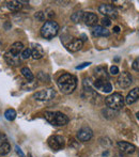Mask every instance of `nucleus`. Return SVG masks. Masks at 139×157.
Masks as SVG:
<instances>
[{
    "mask_svg": "<svg viewBox=\"0 0 139 157\" xmlns=\"http://www.w3.org/2000/svg\"><path fill=\"white\" fill-rule=\"evenodd\" d=\"M58 87L60 91L64 94H71L74 92V90L77 87V79L74 75L71 74H63L59 77L58 81Z\"/></svg>",
    "mask_w": 139,
    "mask_h": 157,
    "instance_id": "f257e3e1",
    "label": "nucleus"
},
{
    "mask_svg": "<svg viewBox=\"0 0 139 157\" xmlns=\"http://www.w3.org/2000/svg\"><path fill=\"white\" fill-rule=\"evenodd\" d=\"M105 103H106V105L109 107V109L120 110L124 107L125 98L123 97L122 94L114 93V94H111V95H109V96L106 97Z\"/></svg>",
    "mask_w": 139,
    "mask_h": 157,
    "instance_id": "f03ea898",
    "label": "nucleus"
},
{
    "mask_svg": "<svg viewBox=\"0 0 139 157\" xmlns=\"http://www.w3.org/2000/svg\"><path fill=\"white\" fill-rule=\"evenodd\" d=\"M59 31V25L54 21H45L43 26L41 28V35L45 39H52L54 36H56L58 34Z\"/></svg>",
    "mask_w": 139,
    "mask_h": 157,
    "instance_id": "7ed1b4c3",
    "label": "nucleus"
},
{
    "mask_svg": "<svg viewBox=\"0 0 139 157\" xmlns=\"http://www.w3.org/2000/svg\"><path fill=\"white\" fill-rule=\"evenodd\" d=\"M98 11L103 15H105V17H110V18H116L117 15H118V11H117V9L112 4H101L98 6Z\"/></svg>",
    "mask_w": 139,
    "mask_h": 157,
    "instance_id": "20e7f679",
    "label": "nucleus"
},
{
    "mask_svg": "<svg viewBox=\"0 0 139 157\" xmlns=\"http://www.w3.org/2000/svg\"><path fill=\"white\" fill-rule=\"evenodd\" d=\"M48 145H49L50 149L55 150V151H59V150L64 147V138L61 136H52L48 139Z\"/></svg>",
    "mask_w": 139,
    "mask_h": 157,
    "instance_id": "39448f33",
    "label": "nucleus"
},
{
    "mask_svg": "<svg viewBox=\"0 0 139 157\" xmlns=\"http://www.w3.org/2000/svg\"><path fill=\"white\" fill-rule=\"evenodd\" d=\"M56 94L54 89H45L37 92L34 94V98H37V101H50L56 96Z\"/></svg>",
    "mask_w": 139,
    "mask_h": 157,
    "instance_id": "423d86ee",
    "label": "nucleus"
},
{
    "mask_svg": "<svg viewBox=\"0 0 139 157\" xmlns=\"http://www.w3.org/2000/svg\"><path fill=\"white\" fill-rule=\"evenodd\" d=\"M133 82V78H132L131 74L127 72H123L119 75L118 77V86L120 88H129Z\"/></svg>",
    "mask_w": 139,
    "mask_h": 157,
    "instance_id": "0eeeda50",
    "label": "nucleus"
},
{
    "mask_svg": "<svg viewBox=\"0 0 139 157\" xmlns=\"http://www.w3.org/2000/svg\"><path fill=\"white\" fill-rule=\"evenodd\" d=\"M94 87L104 93H109L112 90V86L110 85V82H108L107 80H103V79H95Z\"/></svg>",
    "mask_w": 139,
    "mask_h": 157,
    "instance_id": "6e6552de",
    "label": "nucleus"
},
{
    "mask_svg": "<svg viewBox=\"0 0 139 157\" xmlns=\"http://www.w3.org/2000/svg\"><path fill=\"white\" fill-rule=\"evenodd\" d=\"M93 136V132L90 128L88 127H83L81 129L78 130L77 132V138H78L79 141H83V142H86V141H89L90 139Z\"/></svg>",
    "mask_w": 139,
    "mask_h": 157,
    "instance_id": "1a4fd4ad",
    "label": "nucleus"
},
{
    "mask_svg": "<svg viewBox=\"0 0 139 157\" xmlns=\"http://www.w3.org/2000/svg\"><path fill=\"white\" fill-rule=\"evenodd\" d=\"M118 147L122 153L125 154H133L136 151V147L132 143H129L126 141H119Z\"/></svg>",
    "mask_w": 139,
    "mask_h": 157,
    "instance_id": "9d476101",
    "label": "nucleus"
},
{
    "mask_svg": "<svg viewBox=\"0 0 139 157\" xmlns=\"http://www.w3.org/2000/svg\"><path fill=\"white\" fill-rule=\"evenodd\" d=\"M4 59H6V63L10 64V65L17 66L18 64H21V57H19V55L13 54V52H11L10 50H9L8 52H6Z\"/></svg>",
    "mask_w": 139,
    "mask_h": 157,
    "instance_id": "9b49d317",
    "label": "nucleus"
},
{
    "mask_svg": "<svg viewBox=\"0 0 139 157\" xmlns=\"http://www.w3.org/2000/svg\"><path fill=\"white\" fill-rule=\"evenodd\" d=\"M83 41L80 39H73L71 40V42L69 44H67V47L69 48V50L73 52H76L78 50H80L83 48Z\"/></svg>",
    "mask_w": 139,
    "mask_h": 157,
    "instance_id": "f8f14e48",
    "label": "nucleus"
},
{
    "mask_svg": "<svg viewBox=\"0 0 139 157\" xmlns=\"http://www.w3.org/2000/svg\"><path fill=\"white\" fill-rule=\"evenodd\" d=\"M68 123H69V118L64 113H62V112H56L55 113V120L52 125L63 126V125H67Z\"/></svg>",
    "mask_w": 139,
    "mask_h": 157,
    "instance_id": "ddd939ff",
    "label": "nucleus"
},
{
    "mask_svg": "<svg viewBox=\"0 0 139 157\" xmlns=\"http://www.w3.org/2000/svg\"><path fill=\"white\" fill-rule=\"evenodd\" d=\"M83 21H85V24L87 26H95L96 23H98V17L96 14H94V13H91V12H88V13H85V15H83Z\"/></svg>",
    "mask_w": 139,
    "mask_h": 157,
    "instance_id": "4468645a",
    "label": "nucleus"
},
{
    "mask_svg": "<svg viewBox=\"0 0 139 157\" xmlns=\"http://www.w3.org/2000/svg\"><path fill=\"white\" fill-rule=\"evenodd\" d=\"M139 99V88H135V89L131 90L129 94H127L126 98H125V103L127 105H132L135 101H137Z\"/></svg>",
    "mask_w": 139,
    "mask_h": 157,
    "instance_id": "2eb2a0df",
    "label": "nucleus"
},
{
    "mask_svg": "<svg viewBox=\"0 0 139 157\" xmlns=\"http://www.w3.org/2000/svg\"><path fill=\"white\" fill-rule=\"evenodd\" d=\"M94 76L96 79H103V80H107L108 79V74L107 70H106V66H98V67L94 70Z\"/></svg>",
    "mask_w": 139,
    "mask_h": 157,
    "instance_id": "dca6fc26",
    "label": "nucleus"
},
{
    "mask_svg": "<svg viewBox=\"0 0 139 157\" xmlns=\"http://www.w3.org/2000/svg\"><path fill=\"white\" fill-rule=\"evenodd\" d=\"M92 34H93V36H96V37L109 36L110 32H109V30H107V28L103 27V26H96L93 29V31H92Z\"/></svg>",
    "mask_w": 139,
    "mask_h": 157,
    "instance_id": "f3484780",
    "label": "nucleus"
},
{
    "mask_svg": "<svg viewBox=\"0 0 139 157\" xmlns=\"http://www.w3.org/2000/svg\"><path fill=\"white\" fill-rule=\"evenodd\" d=\"M31 52H32V58L33 59H41L42 57L44 56L43 48H42V46L39 45V44H34Z\"/></svg>",
    "mask_w": 139,
    "mask_h": 157,
    "instance_id": "a211bd4d",
    "label": "nucleus"
},
{
    "mask_svg": "<svg viewBox=\"0 0 139 157\" xmlns=\"http://www.w3.org/2000/svg\"><path fill=\"white\" fill-rule=\"evenodd\" d=\"M6 6L10 11L12 12H18V11L21 10L23 6H21V2L19 1H15V0H12V1H8L6 2Z\"/></svg>",
    "mask_w": 139,
    "mask_h": 157,
    "instance_id": "6ab92c4d",
    "label": "nucleus"
},
{
    "mask_svg": "<svg viewBox=\"0 0 139 157\" xmlns=\"http://www.w3.org/2000/svg\"><path fill=\"white\" fill-rule=\"evenodd\" d=\"M23 50H24V44L21 42H15V43L12 44V46L10 48V52L15 55H19L21 52H23Z\"/></svg>",
    "mask_w": 139,
    "mask_h": 157,
    "instance_id": "aec40b11",
    "label": "nucleus"
},
{
    "mask_svg": "<svg viewBox=\"0 0 139 157\" xmlns=\"http://www.w3.org/2000/svg\"><path fill=\"white\" fill-rule=\"evenodd\" d=\"M21 74H23V76L25 77L28 81L33 80L34 76H33V74L31 73V71H30L28 67H23V68H21Z\"/></svg>",
    "mask_w": 139,
    "mask_h": 157,
    "instance_id": "412c9836",
    "label": "nucleus"
},
{
    "mask_svg": "<svg viewBox=\"0 0 139 157\" xmlns=\"http://www.w3.org/2000/svg\"><path fill=\"white\" fill-rule=\"evenodd\" d=\"M83 15H85V13L81 12V11H79V12H75L72 14V16H71V19H72L74 23H79V21H81V19H83Z\"/></svg>",
    "mask_w": 139,
    "mask_h": 157,
    "instance_id": "4be33fe9",
    "label": "nucleus"
},
{
    "mask_svg": "<svg viewBox=\"0 0 139 157\" xmlns=\"http://www.w3.org/2000/svg\"><path fill=\"white\" fill-rule=\"evenodd\" d=\"M4 117L8 121H13L16 118V111L14 109H8L4 112Z\"/></svg>",
    "mask_w": 139,
    "mask_h": 157,
    "instance_id": "5701e85b",
    "label": "nucleus"
},
{
    "mask_svg": "<svg viewBox=\"0 0 139 157\" xmlns=\"http://www.w3.org/2000/svg\"><path fill=\"white\" fill-rule=\"evenodd\" d=\"M11 150V145L9 144L8 142H3L1 145H0V155H6V154L10 152Z\"/></svg>",
    "mask_w": 139,
    "mask_h": 157,
    "instance_id": "b1692460",
    "label": "nucleus"
},
{
    "mask_svg": "<svg viewBox=\"0 0 139 157\" xmlns=\"http://www.w3.org/2000/svg\"><path fill=\"white\" fill-rule=\"evenodd\" d=\"M55 113H56V112H52V111L45 112V119H46V121H47V122H49L50 124H52V123H54Z\"/></svg>",
    "mask_w": 139,
    "mask_h": 157,
    "instance_id": "393cba45",
    "label": "nucleus"
},
{
    "mask_svg": "<svg viewBox=\"0 0 139 157\" xmlns=\"http://www.w3.org/2000/svg\"><path fill=\"white\" fill-rule=\"evenodd\" d=\"M21 59H28L30 58V57H32V52L31 49H29V48H26V49L23 50V52H21Z\"/></svg>",
    "mask_w": 139,
    "mask_h": 157,
    "instance_id": "a878e982",
    "label": "nucleus"
},
{
    "mask_svg": "<svg viewBox=\"0 0 139 157\" xmlns=\"http://www.w3.org/2000/svg\"><path fill=\"white\" fill-rule=\"evenodd\" d=\"M34 17L37 19L39 21H43L44 19H45V13L42 12V11H40V12H37V14L34 15Z\"/></svg>",
    "mask_w": 139,
    "mask_h": 157,
    "instance_id": "bb28decb",
    "label": "nucleus"
},
{
    "mask_svg": "<svg viewBox=\"0 0 139 157\" xmlns=\"http://www.w3.org/2000/svg\"><path fill=\"white\" fill-rule=\"evenodd\" d=\"M102 24H103V26L106 28V27H109V26L111 25V21H110V19L108 18V17H104V18L102 19Z\"/></svg>",
    "mask_w": 139,
    "mask_h": 157,
    "instance_id": "cd10ccee",
    "label": "nucleus"
},
{
    "mask_svg": "<svg viewBox=\"0 0 139 157\" xmlns=\"http://www.w3.org/2000/svg\"><path fill=\"white\" fill-rule=\"evenodd\" d=\"M132 67H133L135 71H139V58L134 60L133 64H132Z\"/></svg>",
    "mask_w": 139,
    "mask_h": 157,
    "instance_id": "c85d7f7f",
    "label": "nucleus"
},
{
    "mask_svg": "<svg viewBox=\"0 0 139 157\" xmlns=\"http://www.w3.org/2000/svg\"><path fill=\"white\" fill-rule=\"evenodd\" d=\"M90 64H91V62H83L81 64H79V65L76 66V70H83V68L87 67V66H89Z\"/></svg>",
    "mask_w": 139,
    "mask_h": 157,
    "instance_id": "c756f323",
    "label": "nucleus"
},
{
    "mask_svg": "<svg viewBox=\"0 0 139 157\" xmlns=\"http://www.w3.org/2000/svg\"><path fill=\"white\" fill-rule=\"evenodd\" d=\"M119 73V68H118V66H116V65H112L111 67H110V74H112V75H117Z\"/></svg>",
    "mask_w": 139,
    "mask_h": 157,
    "instance_id": "7c9ffc66",
    "label": "nucleus"
},
{
    "mask_svg": "<svg viewBox=\"0 0 139 157\" xmlns=\"http://www.w3.org/2000/svg\"><path fill=\"white\" fill-rule=\"evenodd\" d=\"M15 150H16V153L18 154L19 157H25V154L23 153V151H21V147H19L18 145H16V147H15Z\"/></svg>",
    "mask_w": 139,
    "mask_h": 157,
    "instance_id": "2f4dec72",
    "label": "nucleus"
},
{
    "mask_svg": "<svg viewBox=\"0 0 139 157\" xmlns=\"http://www.w3.org/2000/svg\"><path fill=\"white\" fill-rule=\"evenodd\" d=\"M83 87H85V89H86V88H87V82H86V80L83 81ZM87 91H89V92H92L91 88H90V87H88V90H87Z\"/></svg>",
    "mask_w": 139,
    "mask_h": 157,
    "instance_id": "473e14b6",
    "label": "nucleus"
},
{
    "mask_svg": "<svg viewBox=\"0 0 139 157\" xmlns=\"http://www.w3.org/2000/svg\"><path fill=\"white\" fill-rule=\"evenodd\" d=\"M114 31L116 32V33H118L119 31H120V27H119V26H114Z\"/></svg>",
    "mask_w": 139,
    "mask_h": 157,
    "instance_id": "72a5a7b5",
    "label": "nucleus"
},
{
    "mask_svg": "<svg viewBox=\"0 0 139 157\" xmlns=\"http://www.w3.org/2000/svg\"><path fill=\"white\" fill-rule=\"evenodd\" d=\"M136 117H137V119L139 120V112H137V113H136Z\"/></svg>",
    "mask_w": 139,
    "mask_h": 157,
    "instance_id": "f704fd0d",
    "label": "nucleus"
}]
</instances>
